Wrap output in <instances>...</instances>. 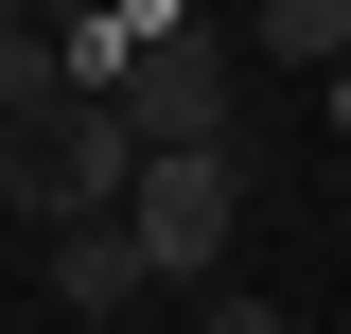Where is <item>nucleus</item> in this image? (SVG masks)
Returning a JSON list of instances; mask_svg holds the SVG:
<instances>
[{"label": "nucleus", "instance_id": "6", "mask_svg": "<svg viewBox=\"0 0 351 334\" xmlns=\"http://www.w3.org/2000/svg\"><path fill=\"white\" fill-rule=\"evenodd\" d=\"M193 334H299V317H281V299H246V282H211V299H193Z\"/></svg>", "mask_w": 351, "mask_h": 334}, {"label": "nucleus", "instance_id": "8", "mask_svg": "<svg viewBox=\"0 0 351 334\" xmlns=\"http://www.w3.org/2000/svg\"><path fill=\"white\" fill-rule=\"evenodd\" d=\"M334 334H351V317H334Z\"/></svg>", "mask_w": 351, "mask_h": 334}, {"label": "nucleus", "instance_id": "3", "mask_svg": "<svg viewBox=\"0 0 351 334\" xmlns=\"http://www.w3.org/2000/svg\"><path fill=\"white\" fill-rule=\"evenodd\" d=\"M53 317H141V299H158V282H141V247H123V229H53Z\"/></svg>", "mask_w": 351, "mask_h": 334}, {"label": "nucleus", "instance_id": "5", "mask_svg": "<svg viewBox=\"0 0 351 334\" xmlns=\"http://www.w3.org/2000/svg\"><path fill=\"white\" fill-rule=\"evenodd\" d=\"M71 71H53V18H0V124H53Z\"/></svg>", "mask_w": 351, "mask_h": 334}, {"label": "nucleus", "instance_id": "7", "mask_svg": "<svg viewBox=\"0 0 351 334\" xmlns=\"http://www.w3.org/2000/svg\"><path fill=\"white\" fill-rule=\"evenodd\" d=\"M334 141H351V71H334Z\"/></svg>", "mask_w": 351, "mask_h": 334}, {"label": "nucleus", "instance_id": "2", "mask_svg": "<svg viewBox=\"0 0 351 334\" xmlns=\"http://www.w3.org/2000/svg\"><path fill=\"white\" fill-rule=\"evenodd\" d=\"M123 247H141V282H158V299H211L228 247H246V159H141Z\"/></svg>", "mask_w": 351, "mask_h": 334}, {"label": "nucleus", "instance_id": "1", "mask_svg": "<svg viewBox=\"0 0 351 334\" xmlns=\"http://www.w3.org/2000/svg\"><path fill=\"white\" fill-rule=\"evenodd\" d=\"M246 71H228V36L193 18V0H158V36H141V71H123V141L141 159H246Z\"/></svg>", "mask_w": 351, "mask_h": 334}, {"label": "nucleus", "instance_id": "4", "mask_svg": "<svg viewBox=\"0 0 351 334\" xmlns=\"http://www.w3.org/2000/svg\"><path fill=\"white\" fill-rule=\"evenodd\" d=\"M246 53H299V71L334 88V71H351V0H263V18H246Z\"/></svg>", "mask_w": 351, "mask_h": 334}]
</instances>
